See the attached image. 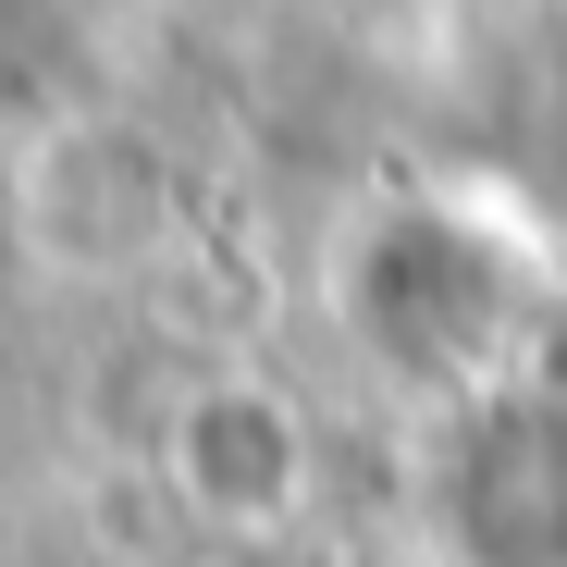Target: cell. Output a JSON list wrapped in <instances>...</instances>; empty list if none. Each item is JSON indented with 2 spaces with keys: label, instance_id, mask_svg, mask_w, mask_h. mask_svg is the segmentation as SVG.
I'll return each instance as SVG.
<instances>
[{
  "label": "cell",
  "instance_id": "6da1fadb",
  "mask_svg": "<svg viewBox=\"0 0 567 567\" xmlns=\"http://www.w3.org/2000/svg\"><path fill=\"white\" fill-rule=\"evenodd\" d=\"M173 468H185V494H198L210 518H235V530H271L284 506H297V420H284V395H259V383H210L198 408H185V444H173Z\"/></svg>",
  "mask_w": 567,
  "mask_h": 567
}]
</instances>
